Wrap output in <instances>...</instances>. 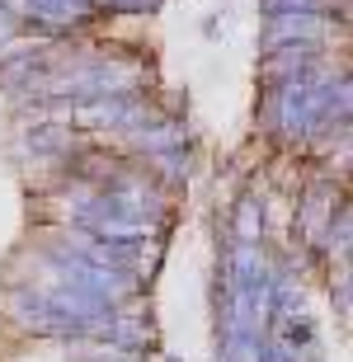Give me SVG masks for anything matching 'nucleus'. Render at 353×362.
<instances>
[{"label": "nucleus", "mask_w": 353, "mask_h": 362, "mask_svg": "<svg viewBox=\"0 0 353 362\" xmlns=\"http://www.w3.org/2000/svg\"><path fill=\"white\" fill-rule=\"evenodd\" d=\"M349 113H353L349 71H330V66L292 76V81H273L264 85V99H259L264 132L283 146H311L325 127L349 122Z\"/></svg>", "instance_id": "obj_1"}, {"label": "nucleus", "mask_w": 353, "mask_h": 362, "mask_svg": "<svg viewBox=\"0 0 353 362\" xmlns=\"http://www.w3.org/2000/svg\"><path fill=\"white\" fill-rule=\"evenodd\" d=\"M19 19H24V28L62 42L76 38L81 28L99 24L104 10H99V0H19Z\"/></svg>", "instance_id": "obj_2"}, {"label": "nucleus", "mask_w": 353, "mask_h": 362, "mask_svg": "<svg viewBox=\"0 0 353 362\" xmlns=\"http://www.w3.org/2000/svg\"><path fill=\"white\" fill-rule=\"evenodd\" d=\"M340 202H344V188L335 184V179H316V184L301 193V202H297V221H292V230H297V235H292V240H301L306 250H316Z\"/></svg>", "instance_id": "obj_3"}, {"label": "nucleus", "mask_w": 353, "mask_h": 362, "mask_svg": "<svg viewBox=\"0 0 353 362\" xmlns=\"http://www.w3.org/2000/svg\"><path fill=\"white\" fill-rule=\"evenodd\" d=\"M330 33H335V14H273L259 28V52L292 42H330Z\"/></svg>", "instance_id": "obj_4"}, {"label": "nucleus", "mask_w": 353, "mask_h": 362, "mask_svg": "<svg viewBox=\"0 0 353 362\" xmlns=\"http://www.w3.org/2000/svg\"><path fill=\"white\" fill-rule=\"evenodd\" d=\"M325 47H330V42H292V47H273V52H264V62H259V81L273 85V81H292V76L320 71V66H325Z\"/></svg>", "instance_id": "obj_5"}, {"label": "nucleus", "mask_w": 353, "mask_h": 362, "mask_svg": "<svg viewBox=\"0 0 353 362\" xmlns=\"http://www.w3.org/2000/svg\"><path fill=\"white\" fill-rule=\"evenodd\" d=\"M264 230H269V207H264V193L245 188L231 207V240L236 245H264Z\"/></svg>", "instance_id": "obj_6"}, {"label": "nucleus", "mask_w": 353, "mask_h": 362, "mask_svg": "<svg viewBox=\"0 0 353 362\" xmlns=\"http://www.w3.org/2000/svg\"><path fill=\"white\" fill-rule=\"evenodd\" d=\"M141 170H151L165 188L189 184V175H193V146H189V141H175V146L146 151V156H141Z\"/></svg>", "instance_id": "obj_7"}, {"label": "nucleus", "mask_w": 353, "mask_h": 362, "mask_svg": "<svg viewBox=\"0 0 353 362\" xmlns=\"http://www.w3.org/2000/svg\"><path fill=\"white\" fill-rule=\"evenodd\" d=\"M19 38H24V19H19V10H14V5H5V0H0V52H5V47H14Z\"/></svg>", "instance_id": "obj_8"}, {"label": "nucleus", "mask_w": 353, "mask_h": 362, "mask_svg": "<svg viewBox=\"0 0 353 362\" xmlns=\"http://www.w3.org/2000/svg\"><path fill=\"white\" fill-rule=\"evenodd\" d=\"M165 0H99V10L104 14H151V10H161Z\"/></svg>", "instance_id": "obj_9"}, {"label": "nucleus", "mask_w": 353, "mask_h": 362, "mask_svg": "<svg viewBox=\"0 0 353 362\" xmlns=\"http://www.w3.org/2000/svg\"><path fill=\"white\" fill-rule=\"evenodd\" d=\"M335 310H340V315H349V269L340 273V287H335Z\"/></svg>", "instance_id": "obj_10"}]
</instances>
